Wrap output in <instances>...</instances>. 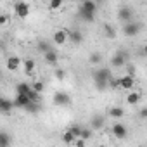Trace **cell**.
<instances>
[{"label": "cell", "mask_w": 147, "mask_h": 147, "mask_svg": "<svg viewBox=\"0 0 147 147\" xmlns=\"http://www.w3.org/2000/svg\"><path fill=\"white\" fill-rule=\"evenodd\" d=\"M11 145V138H9V135L7 133H0V147H9Z\"/></svg>", "instance_id": "cell-26"}, {"label": "cell", "mask_w": 147, "mask_h": 147, "mask_svg": "<svg viewBox=\"0 0 147 147\" xmlns=\"http://www.w3.org/2000/svg\"><path fill=\"white\" fill-rule=\"evenodd\" d=\"M62 7V0H50V4H49V9L50 11H57Z\"/></svg>", "instance_id": "cell-27"}, {"label": "cell", "mask_w": 147, "mask_h": 147, "mask_svg": "<svg viewBox=\"0 0 147 147\" xmlns=\"http://www.w3.org/2000/svg\"><path fill=\"white\" fill-rule=\"evenodd\" d=\"M95 2H97V4H100V2H106V0H95Z\"/></svg>", "instance_id": "cell-36"}, {"label": "cell", "mask_w": 147, "mask_h": 147, "mask_svg": "<svg viewBox=\"0 0 147 147\" xmlns=\"http://www.w3.org/2000/svg\"><path fill=\"white\" fill-rule=\"evenodd\" d=\"M14 12L19 19H26L30 16V4L24 2V0H18L14 4Z\"/></svg>", "instance_id": "cell-2"}, {"label": "cell", "mask_w": 147, "mask_h": 147, "mask_svg": "<svg viewBox=\"0 0 147 147\" xmlns=\"http://www.w3.org/2000/svg\"><path fill=\"white\" fill-rule=\"evenodd\" d=\"M67 35H69V42L71 43H75V45L83 43V33L80 30H71V31H67Z\"/></svg>", "instance_id": "cell-12"}, {"label": "cell", "mask_w": 147, "mask_h": 147, "mask_svg": "<svg viewBox=\"0 0 147 147\" xmlns=\"http://www.w3.org/2000/svg\"><path fill=\"white\" fill-rule=\"evenodd\" d=\"M52 49H54V47H52L49 42H45V40L38 42V50H40V52H43V54H45V52H49V50H52Z\"/></svg>", "instance_id": "cell-24"}, {"label": "cell", "mask_w": 147, "mask_h": 147, "mask_svg": "<svg viewBox=\"0 0 147 147\" xmlns=\"http://www.w3.org/2000/svg\"><path fill=\"white\" fill-rule=\"evenodd\" d=\"M140 99H142L140 92H130V94L126 95V104H128V106H137V104L140 102Z\"/></svg>", "instance_id": "cell-17"}, {"label": "cell", "mask_w": 147, "mask_h": 147, "mask_svg": "<svg viewBox=\"0 0 147 147\" xmlns=\"http://www.w3.org/2000/svg\"><path fill=\"white\" fill-rule=\"evenodd\" d=\"M35 66H36V62H35L33 59L23 61V67H24V73H26V75H31V73L35 71Z\"/></svg>", "instance_id": "cell-21"}, {"label": "cell", "mask_w": 147, "mask_h": 147, "mask_svg": "<svg viewBox=\"0 0 147 147\" xmlns=\"http://www.w3.org/2000/svg\"><path fill=\"white\" fill-rule=\"evenodd\" d=\"M111 133H113L118 140H125V138L128 137V128H126L123 123H119V121H118V123H114V125H113Z\"/></svg>", "instance_id": "cell-6"}, {"label": "cell", "mask_w": 147, "mask_h": 147, "mask_svg": "<svg viewBox=\"0 0 147 147\" xmlns=\"http://www.w3.org/2000/svg\"><path fill=\"white\" fill-rule=\"evenodd\" d=\"M113 119H121L123 116H125V109L123 107H118V106H114V107H111L109 109V113H107Z\"/></svg>", "instance_id": "cell-18"}, {"label": "cell", "mask_w": 147, "mask_h": 147, "mask_svg": "<svg viewBox=\"0 0 147 147\" xmlns=\"http://www.w3.org/2000/svg\"><path fill=\"white\" fill-rule=\"evenodd\" d=\"M31 87H33V90H36L38 94H42V92L45 90V83H43V82H40V80H38V82H35Z\"/></svg>", "instance_id": "cell-28"}, {"label": "cell", "mask_w": 147, "mask_h": 147, "mask_svg": "<svg viewBox=\"0 0 147 147\" xmlns=\"http://www.w3.org/2000/svg\"><path fill=\"white\" fill-rule=\"evenodd\" d=\"M142 52H144V55H147V43L144 45V49H142Z\"/></svg>", "instance_id": "cell-35"}, {"label": "cell", "mask_w": 147, "mask_h": 147, "mask_svg": "<svg viewBox=\"0 0 147 147\" xmlns=\"http://www.w3.org/2000/svg\"><path fill=\"white\" fill-rule=\"evenodd\" d=\"M97 2H95V0H83V2H82V9H85V11H88V12H94V14H97Z\"/></svg>", "instance_id": "cell-15"}, {"label": "cell", "mask_w": 147, "mask_h": 147, "mask_svg": "<svg viewBox=\"0 0 147 147\" xmlns=\"http://www.w3.org/2000/svg\"><path fill=\"white\" fill-rule=\"evenodd\" d=\"M140 30H142L140 23H133V21L123 23V33H125V36H135V35H138Z\"/></svg>", "instance_id": "cell-5"}, {"label": "cell", "mask_w": 147, "mask_h": 147, "mask_svg": "<svg viewBox=\"0 0 147 147\" xmlns=\"http://www.w3.org/2000/svg\"><path fill=\"white\" fill-rule=\"evenodd\" d=\"M43 59H45V62H47V64L55 66V64H57V61H59V54H57V50H55V49H52V50H49V52H45V54H43Z\"/></svg>", "instance_id": "cell-14"}, {"label": "cell", "mask_w": 147, "mask_h": 147, "mask_svg": "<svg viewBox=\"0 0 147 147\" xmlns=\"http://www.w3.org/2000/svg\"><path fill=\"white\" fill-rule=\"evenodd\" d=\"M35 104L36 102L30 95H26V94H16V99H14V106L16 107H19V109H33Z\"/></svg>", "instance_id": "cell-1"}, {"label": "cell", "mask_w": 147, "mask_h": 147, "mask_svg": "<svg viewBox=\"0 0 147 147\" xmlns=\"http://www.w3.org/2000/svg\"><path fill=\"white\" fill-rule=\"evenodd\" d=\"M126 59H128V54L119 50L116 55L111 57V66H113V67H123V66L126 64Z\"/></svg>", "instance_id": "cell-9"}, {"label": "cell", "mask_w": 147, "mask_h": 147, "mask_svg": "<svg viewBox=\"0 0 147 147\" xmlns=\"http://www.w3.org/2000/svg\"><path fill=\"white\" fill-rule=\"evenodd\" d=\"M69 130L75 133L76 137H80V133H82V128H80V126H69Z\"/></svg>", "instance_id": "cell-32"}, {"label": "cell", "mask_w": 147, "mask_h": 147, "mask_svg": "<svg viewBox=\"0 0 147 147\" xmlns=\"http://www.w3.org/2000/svg\"><path fill=\"white\" fill-rule=\"evenodd\" d=\"M92 131H94V128L90 126V128H82V133H80V137H83L85 140H88L90 137H92Z\"/></svg>", "instance_id": "cell-29"}, {"label": "cell", "mask_w": 147, "mask_h": 147, "mask_svg": "<svg viewBox=\"0 0 147 147\" xmlns=\"http://www.w3.org/2000/svg\"><path fill=\"white\" fill-rule=\"evenodd\" d=\"M67 40H69V35H67L66 30H55V31L52 33V42H54L55 45H64Z\"/></svg>", "instance_id": "cell-7"}, {"label": "cell", "mask_w": 147, "mask_h": 147, "mask_svg": "<svg viewBox=\"0 0 147 147\" xmlns=\"http://www.w3.org/2000/svg\"><path fill=\"white\" fill-rule=\"evenodd\" d=\"M5 64H7V69H9V71H16V69L21 67L23 61H21V57H18V55H11Z\"/></svg>", "instance_id": "cell-13"}, {"label": "cell", "mask_w": 147, "mask_h": 147, "mask_svg": "<svg viewBox=\"0 0 147 147\" xmlns=\"http://www.w3.org/2000/svg\"><path fill=\"white\" fill-rule=\"evenodd\" d=\"M113 73L109 67H97L94 71V82H111Z\"/></svg>", "instance_id": "cell-3"}, {"label": "cell", "mask_w": 147, "mask_h": 147, "mask_svg": "<svg viewBox=\"0 0 147 147\" xmlns=\"http://www.w3.org/2000/svg\"><path fill=\"white\" fill-rule=\"evenodd\" d=\"M104 33H106V38H111V40H114L118 35H116V30L111 26V24H104Z\"/></svg>", "instance_id": "cell-23"}, {"label": "cell", "mask_w": 147, "mask_h": 147, "mask_svg": "<svg viewBox=\"0 0 147 147\" xmlns=\"http://www.w3.org/2000/svg\"><path fill=\"white\" fill-rule=\"evenodd\" d=\"M104 125H106V118H104L102 114H95V116H92V119H90V126L94 128V131H95V130H102Z\"/></svg>", "instance_id": "cell-11"}, {"label": "cell", "mask_w": 147, "mask_h": 147, "mask_svg": "<svg viewBox=\"0 0 147 147\" xmlns=\"http://www.w3.org/2000/svg\"><path fill=\"white\" fill-rule=\"evenodd\" d=\"M75 140H76V135L73 133L69 128L62 133V142H64V144H75Z\"/></svg>", "instance_id": "cell-22"}, {"label": "cell", "mask_w": 147, "mask_h": 147, "mask_svg": "<svg viewBox=\"0 0 147 147\" xmlns=\"http://www.w3.org/2000/svg\"><path fill=\"white\" fill-rule=\"evenodd\" d=\"M12 107H16L14 106V100H9V99H2V100H0V111H2V113H9Z\"/></svg>", "instance_id": "cell-19"}, {"label": "cell", "mask_w": 147, "mask_h": 147, "mask_svg": "<svg viewBox=\"0 0 147 147\" xmlns=\"http://www.w3.org/2000/svg\"><path fill=\"white\" fill-rule=\"evenodd\" d=\"M52 100H54V104L59 106V107H66V106L71 104V97H69L66 92H62V90H57V92L54 94Z\"/></svg>", "instance_id": "cell-4"}, {"label": "cell", "mask_w": 147, "mask_h": 147, "mask_svg": "<svg viewBox=\"0 0 147 147\" xmlns=\"http://www.w3.org/2000/svg\"><path fill=\"white\" fill-rule=\"evenodd\" d=\"M31 88H33V87L28 85L26 82H21V83L16 85V94H26V95H28V94L31 92Z\"/></svg>", "instance_id": "cell-20"}, {"label": "cell", "mask_w": 147, "mask_h": 147, "mask_svg": "<svg viewBox=\"0 0 147 147\" xmlns=\"http://www.w3.org/2000/svg\"><path fill=\"white\" fill-rule=\"evenodd\" d=\"M85 144H87V140L83 137H80L78 140H75V145H78V147H85Z\"/></svg>", "instance_id": "cell-31"}, {"label": "cell", "mask_w": 147, "mask_h": 147, "mask_svg": "<svg viewBox=\"0 0 147 147\" xmlns=\"http://www.w3.org/2000/svg\"><path fill=\"white\" fill-rule=\"evenodd\" d=\"M78 18L83 19L85 23H94V21H95V14H94V12H88V11L82 9V7H80V11H78Z\"/></svg>", "instance_id": "cell-16"}, {"label": "cell", "mask_w": 147, "mask_h": 147, "mask_svg": "<svg viewBox=\"0 0 147 147\" xmlns=\"http://www.w3.org/2000/svg\"><path fill=\"white\" fill-rule=\"evenodd\" d=\"M7 23H9V16H7V14H2V16H0V24L4 26V24H7Z\"/></svg>", "instance_id": "cell-33"}, {"label": "cell", "mask_w": 147, "mask_h": 147, "mask_svg": "<svg viewBox=\"0 0 147 147\" xmlns=\"http://www.w3.org/2000/svg\"><path fill=\"white\" fill-rule=\"evenodd\" d=\"M131 18H133V11H131V7L123 5V7L118 9V19H119L121 23H128V21H131Z\"/></svg>", "instance_id": "cell-8"}, {"label": "cell", "mask_w": 147, "mask_h": 147, "mask_svg": "<svg viewBox=\"0 0 147 147\" xmlns=\"http://www.w3.org/2000/svg\"><path fill=\"white\" fill-rule=\"evenodd\" d=\"M54 76H55L59 82H62V80H64V76H66V73H64V69H59V67H57V69L54 71Z\"/></svg>", "instance_id": "cell-30"}, {"label": "cell", "mask_w": 147, "mask_h": 147, "mask_svg": "<svg viewBox=\"0 0 147 147\" xmlns=\"http://www.w3.org/2000/svg\"><path fill=\"white\" fill-rule=\"evenodd\" d=\"M116 85H118L119 88H123V90H131L133 85H135V80H133L131 75H125V76L118 78V83H116Z\"/></svg>", "instance_id": "cell-10"}, {"label": "cell", "mask_w": 147, "mask_h": 147, "mask_svg": "<svg viewBox=\"0 0 147 147\" xmlns=\"http://www.w3.org/2000/svg\"><path fill=\"white\" fill-rule=\"evenodd\" d=\"M138 116H140L142 119H147V107H142L140 113H138Z\"/></svg>", "instance_id": "cell-34"}, {"label": "cell", "mask_w": 147, "mask_h": 147, "mask_svg": "<svg viewBox=\"0 0 147 147\" xmlns=\"http://www.w3.org/2000/svg\"><path fill=\"white\" fill-rule=\"evenodd\" d=\"M100 61H102V55L99 52H92L90 57H88V62L90 64H100Z\"/></svg>", "instance_id": "cell-25"}]
</instances>
